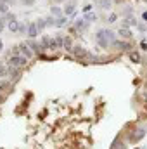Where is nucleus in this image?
Instances as JSON below:
<instances>
[{
  "label": "nucleus",
  "mask_w": 147,
  "mask_h": 149,
  "mask_svg": "<svg viewBox=\"0 0 147 149\" xmlns=\"http://www.w3.org/2000/svg\"><path fill=\"white\" fill-rule=\"evenodd\" d=\"M114 42H116V33L114 31H111V30H99L97 31V43L102 49L109 47L111 43H114Z\"/></svg>",
  "instance_id": "1"
},
{
  "label": "nucleus",
  "mask_w": 147,
  "mask_h": 149,
  "mask_svg": "<svg viewBox=\"0 0 147 149\" xmlns=\"http://www.w3.org/2000/svg\"><path fill=\"white\" fill-rule=\"evenodd\" d=\"M26 64H28V57H24V56H21V54L7 57V66H12V68L21 70V68H24Z\"/></svg>",
  "instance_id": "2"
},
{
  "label": "nucleus",
  "mask_w": 147,
  "mask_h": 149,
  "mask_svg": "<svg viewBox=\"0 0 147 149\" xmlns=\"http://www.w3.org/2000/svg\"><path fill=\"white\" fill-rule=\"evenodd\" d=\"M42 45H43V49H49V50H57L59 49L57 40L54 37H43L42 38Z\"/></svg>",
  "instance_id": "3"
},
{
  "label": "nucleus",
  "mask_w": 147,
  "mask_h": 149,
  "mask_svg": "<svg viewBox=\"0 0 147 149\" xmlns=\"http://www.w3.org/2000/svg\"><path fill=\"white\" fill-rule=\"evenodd\" d=\"M71 52L74 54V57H78V59H85V57H88V52H87V49H83L81 45H74Z\"/></svg>",
  "instance_id": "4"
},
{
  "label": "nucleus",
  "mask_w": 147,
  "mask_h": 149,
  "mask_svg": "<svg viewBox=\"0 0 147 149\" xmlns=\"http://www.w3.org/2000/svg\"><path fill=\"white\" fill-rule=\"evenodd\" d=\"M19 54L30 59V57H31V56H33L35 52H33V50L30 49V45H28V43H19Z\"/></svg>",
  "instance_id": "5"
},
{
  "label": "nucleus",
  "mask_w": 147,
  "mask_h": 149,
  "mask_svg": "<svg viewBox=\"0 0 147 149\" xmlns=\"http://www.w3.org/2000/svg\"><path fill=\"white\" fill-rule=\"evenodd\" d=\"M38 33H40V28L37 26V23H30V24H28L26 35H28L30 38H35V37H38Z\"/></svg>",
  "instance_id": "6"
},
{
  "label": "nucleus",
  "mask_w": 147,
  "mask_h": 149,
  "mask_svg": "<svg viewBox=\"0 0 147 149\" xmlns=\"http://www.w3.org/2000/svg\"><path fill=\"white\" fill-rule=\"evenodd\" d=\"M146 132H147V130L144 128V127L137 128V130H135V134H132V142H139V141L146 135Z\"/></svg>",
  "instance_id": "7"
},
{
  "label": "nucleus",
  "mask_w": 147,
  "mask_h": 149,
  "mask_svg": "<svg viewBox=\"0 0 147 149\" xmlns=\"http://www.w3.org/2000/svg\"><path fill=\"white\" fill-rule=\"evenodd\" d=\"M19 28H21V23H19L17 19H14V21H10V23H9V31L17 33V31H19Z\"/></svg>",
  "instance_id": "8"
},
{
  "label": "nucleus",
  "mask_w": 147,
  "mask_h": 149,
  "mask_svg": "<svg viewBox=\"0 0 147 149\" xmlns=\"http://www.w3.org/2000/svg\"><path fill=\"white\" fill-rule=\"evenodd\" d=\"M114 45H116L118 50H130L132 49V45L128 42H114Z\"/></svg>",
  "instance_id": "9"
},
{
  "label": "nucleus",
  "mask_w": 147,
  "mask_h": 149,
  "mask_svg": "<svg viewBox=\"0 0 147 149\" xmlns=\"http://www.w3.org/2000/svg\"><path fill=\"white\" fill-rule=\"evenodd\" d=\"M28 45H30V49H31L33 52H37V54H40V52L43 50V45H40L38 42H30Z\"/></svg>",
  "instance_id": "10"
},
{
  "label": "nucleus",
  "mask_w": 147,
  "mask_h": 149,
  "mask_svg": "<svg viewBox=\"0 0 147 149\" xmlns=\"http://www.w3.org/2000/svg\"><path fill=\"white\" fill-rule=\"evenodd\" d=\"M118 33H119V37H123V38H132V37H133V33H132L128 28H121Z\"/></svg>",
  "instance_id": "11"
},
{
  "label": "nucleus",
  "mask_w": 147,
  "mask_h": 149,
  "mask_svg": "<svg viewBox=\"0 0 147 149\" xmlns=\"http://www.w3.org/2000/svg\"><path fill=\"white\" fill-rule=\"evenodd\" d=\"M10 90V81L9 80H2L0 81V92H7Z\"/></svg>",
  "instance_id": "12"
},
{
  "label": "nucleus",
  "mask_w": 147,
  "mask_h": 149,
  "mask_svg": "<svg viewBox=\"0 0 147 149\" xmlns=\"http://www.w3.org/2000/svg\"><path fill=\"white\" fill-rule=\"evenodd\" d=\"M73 43H71V38L69 37H64V43H62V49H66V50H73Z\"/></svg>",
  "instance_id": "13"
},
{
  "label": "nucleus",
  "mask_w": 147,
  "mask_h": 149,
  "mask_svg": "<svg viewBox=\"0 0 147 149\" xmlns=\"http://www.w3.org/2000/svg\"><path fill=\"white\" fill-rule=\"evenodd\" d=\"M111 149H126V144H125L123 141L118 139V141H114V144H112V148Z\"/></svg>",
  "instance_id": "14"
},
{
  "label": "nucleus",
  "mask_w": 147,
  "mask_h": 149,
  "mask_svg": "<svg viewBox=\"0 0 147 149\" xmlns=\"http://www.w3.org/2000/svg\"><path fill=\"white\" fill-rule=\"evenodd\" d=\"M74 10H76V5H74V3H68V5L64 7V14H73Z\"/></svg>",
  "instance_id": "15"
},
{
  "label": "nucleus",
  "mask_w": 147,
  "mask_h": 149,
  "mask_svg": "<svg viewBox=\"0 0 147 149\" xmlns=\"http://www.w3.org/2000/svg\"><path fill=\"white\" fill-rule=\"evenodd\" d=\"M130 59H132L133 63H140V54H139L137 50H133V52H130Z\"/></svg>",
  "instance_id": "16"
},
{
  "label": "nucleus",
  "mask_w": 147,
  "mask_h": 149,
  "mask_svg": "<svg viewBox=\"0 0 147 149\" xmlns=\"http://www.w3.org/2000/svg\"><path fill=\"white\" fill-rule=\"evenodd\" d=\"M99 7H102V9H109L111 7V0H99Z\"/></svg>",
  "instance_id": "17"
},
{
  "label": "nucleus",
  "mask_w": 147,
  "mask_h": 149,
  "mask_svg": "<svg viewBox=\"0 0 147 149\" xmlns=\"http://www.w3.org/2000/svg\"><path fill=\"white\" fill-rule=\"evenodd\" d=\"M68 23V19H66V16H61L57 21H55V26H62V24H66Z\"/></svg>",
  "instance_id": "18"
},
{
  "label": "nucleus",
  "mask_w": 147,
  "mask_h": 149,
  "mask_svg": "<svg viewBox=\"0 0 147 149\" xmlns=\"http://www.w3.org/2000/svg\"><path fill=\"white\" fill-rule=\"evenodd\" d=\"M85 23H87V21H85V19H78V21H76V28H78V30H83V28H85V26H87V24H85Z\"/></svg>",
  "instance_id": "19"
},
{
  "label": "nucleus",
  "mask_w": 147,
  "mask_h": 149,
  "mask_svg": "<svg viewBox=\"0 0 147 149\" xmlns=\"http://www.w3.org/2000/svg\"><path fill=\"white\" fill-rule=\"evenodd\" d=\"M0 12H3V14L9 12V5H7L5 2H0Z\"/></svg>",
  "instance_id": "20"
},
{
  "label": "nucleus",
  "mask_w": 147,
  "mask_h": 149,
  "mask_svg": "<svg viewBox=\"0 0 147 149\" xmlns=\"http://www.w3.org/2000/svg\"><path fill=\"white\" fill-rule=\"evenodd\" d=\"M9 74V66H0V76H7Z\"/></svg>",
  "instance_id": "21"
},
{
  "label": "nucleus",
  "mask_w": 147,
  "mask_h": 149,
  "mask_svg": "<svg viewBox=\"0 0 147 149\" xmlns=\"http://www.w3.org/2000/svg\"><path fill=\"white\" fill-rule=\"evenodd\" d=\"M3 19H5V21H7V23H10V21H14V19H16V16H14V14H10V12H7V14H5V17H3Z\"/></svg>",
  "instance_id": "22"
},
{
  "label": "nucleus",
  "mask_w": 147,
  "mask_h": 149,
  "mask_svg": "<svg viewBox=\"0 0 147 149\" xmlns=\"http://www.w3.org/2000/svg\"><path fill=\"white\" fill-rule=\"evenodd\" d=\"M83 19H85L87 23H90V21H95V14H94V12H92V14H87Z\"/></svg>",
  "instance_id": "23"
},
{
  "label": "nucleus",
  "mask_w": 147,
  "mask_h": 149,
  "mask_svg": "<svg viewBox=\"0 0 147 149\" xmlns=\"http://www.w3.org/2000/svg\"><path fill=\"white\" fill-rule=\"evenodd\" d=\"M37 26H38V28H40V30H43V28L47 26V23H45L43 19H37Z\"/></svg>",
  "instance_id": "24"
},
{
  "label": "nucleus",
  "mask_w": 147,
  "mask_h": 149,
  "mask_svg": "<svg viewBox=\"0 0 147 149\" xmlns=\"http://www.w3.org/2000/svg\"><path fill=\"white\" fill-rule=\"evenodd\" d=\"M45 23H47V26H55V19L54 17H47Z\"/></svg>",
  "instance_id": "25"
},
{
  "label": "nucleus",
  "mask_w": 147,
  "mask_h": 149,
  "mask_svg": "<svg viewBox=\"0 0 147 149\" xmlns=\"http://www.w3.org/2000/svg\"><path fill=\"white\" fill-rule=\"evenodd\" d=\"M116 19H118V16H116V14H111L107 21H109V23H116Z\"/></svg>",
  "instance_id": "26"
},
{
  "label": "nucleus",
  "mask_w": 147,
  "mask_h": 149,
  "mask_svg": "<svg viewBox=\"0 0 147 149\" xmlns=\"http://www.w3.org/2000/svg\"><path fill=\"white\" fill-rule=\"evenodd\" d=\"M52 12H54V14H61V9H59V7H54Z\"/></svg>",
  "instance_id": "27"
},
{
  "label": "nucleus",
  "mask_w": 147,
  "mask_h": 149,
  "mask_svg": "<svg viewBox=\"0 0 147 149\" xmlns=\"http://www.w3.org/2000/svg\"><path fill=\"white\" fill-rule=\"evenodd\" d=\"M3 26H5V24H3V17H2V16H0V31H2V30H3Z\"/></svg>",
  "instance_id": "28"
},
{
  "label": "nucleus",
  "mask_w": 147,
  "mask_h": 149,
  "mask_svg": "<svg viewBox=\"0 0 147 149\" xmlns=\"http://www.w3.org/2000/svg\"><path fill=\"white\" fill-rule=\"evenodd\" d=\"M142 19H144V21H146V23H147V10H146V12H144V14H142Z\"/></svg>",
  "instance_id": "29"
},
{
  "label": "nucleus",
  "mask_w": 147,
  "mask_h": 149,
  "mask_svg": "<svg viewBox=\"0 0 147 149\" xmlns=\"http://www.w3.org/2000/svg\"><path fill=\"white\" fill-rule=\"evenodd\" d=\"M142 49H144V50H147V42H142Z\"/></svg>",
  "instance_id": "30"
},
{
  "label": "nucleus",
  "mask_w": 147,
  "mask_h": 149,
  "mask_svg": "<svg viewBox=\"0 0 147 149\" xmlns=\"http://www.w3.org/2000/svg\"><path fill=\"white\" fill-rule=\"evenodd\" d=\"M2 49H3V43H2V38H0V52H2Z\"/></svg>",
  "instance_id": "31"
},
{
  "label": "nucleus",
  "mask_w": 147,
  "mask_h": 149,
  "mask_svg": "<svg viewBox=\"0 0 147 149\" xmlns=\"http://www.w3.org/2000/svg\"><path fill=\"white\" fill-rule=\"evenodd\" d=\"M24 3H33V0H24Z\"/></svg>",
  "instance_id": "32"
},
{
  "label": "nucleus",
  "mask_w": 147,
  "mask_h": 149,
  "mask_svg": "<svg viewBox=\"0 0 147 149\" xmlns=\"http://www.w3.org/2000/svg\"><path fill=\"white\" fill-rule=\"evenodd\" d=\"M2 101H3V97H2V95H0V102H2Z\"/></svg>",
  "instance_id": "33"
},
{
  "label": "nucleus",
  "mask_w": 147,
  "mask_h": 149,
  "mask_svg": "<svg viewBox=\"0 0 147 149\" xmlns=\"http://www.w3.org/2000/svg\"><path fill=\"white\" fill-rule=\"evenodd\" d=\"M146 102H147V94H146Z\"/></svg>",
  "instance_id": "34"
}]
</instances>
